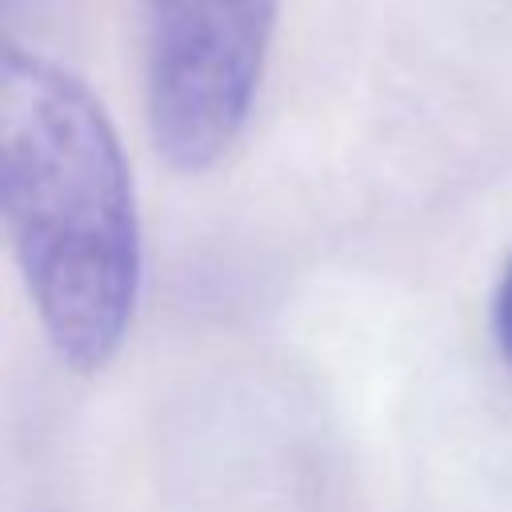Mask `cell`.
<instances>
[{"instance_id": "cell-1", "label": "cell", "mask_w": 512, "mask_h": 512, "mask_svg": "<svg viewBox=\"0 0 512 512\" xmlns=\"http://www.w3.org/2000/svg\"><path fill=\"white\" fill-rule=\"evenodd\" d=\"M0 216L52 352L80 376L104 372L144 284L132 164L92 88L12 40L0 52Z\"/></svg>"}, {"instance_id": "cell-2", "label": "cell", "mask_w": 512, "mask_h": 512, "mask_svg": "<svg viewBox=\"0 0 512 512\" xmlns=\"http://www.w3.org/2000/svg\"><path fill=\"white\" fill-rule=\"evenodd\" d=\"M280 0H140V88L152 148L176 172L216 168L256 108Z\"/></svg>"}, {"instance_id": "cell-3", "label": "cell", "mask_w": 512, "mask_h": 512, "mask_svg": "<svg viewBox=\"0 0 512 512\" xmlns=\"http://www.w3.org/2000/svg\"><path fill=\"white\" fill-rule=\"evenodd\" d=\"M492 340L504 356V364L512 368V256L496 280V292H492Z\"/></svg>"}]
</instances>
